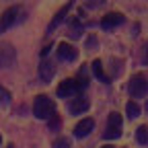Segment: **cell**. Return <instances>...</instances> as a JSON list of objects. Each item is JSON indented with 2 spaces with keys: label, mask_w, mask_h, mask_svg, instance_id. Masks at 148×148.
Masks as SVG:
<instances>
[{
  "label": "cell",
  "mask_w": 148,
  "mask_h": 148,
  "mask_svg": "<svg viewBox=\"0 0 148 148\" xmlns=\"http://www.w3.org/2000/svg\"><path fill=\"white\" fill-rule=\"evenodd\" d=\"M121 136V115L119 113H109L107 117V127L103 132V138L105 140H115Z\"/></svg>",
  "instance_id": "3"
},
{
  "label": "cell",
  "mask_w": 148,
  "mask_h": 148,
  "mask_svg": "<svg viewBox=\"0 0 148 148\" xmlns=\"http://www.w3.org/2000/svg\"><path fill=\"white\" fill-rule=\"evenodd\" d=\"M127 90L130 95H132L134 99H142L148 95V80L144 74H136V76H132V80H130L127 84Z\"/></svg>",
  "instance_id": "2"
},
{
  "label": "cell",
  "mask_w": 148,
  "mask_h": 148,
  "mask_svg": "<svg viewBox=\"0 0 148 148\" xmlns=\"http://www.w3.org/2000/svg\"><path fill=\"white\" fill-rule=\"evenodd\" d=\"M78 90H80V86H78V82L76 80H64L60 86H58V97H62V99H68V97H78Z\"/></svg>",
  "instance_id": "6"
},
{
  "label": "cell",
  "mask_w": 148,
  "mask_h": 148,
  "mask_svg": "<svg viewBox=\"0 0 148 148\" xmlns=\"http://www.w3.org/2000/svg\"><path fill=\"white\" fill-rule=\"evenodd\" d=\"M88 109V99H84V97H76V99H72V103H70V113L72 115H80V113H84V111Z\"/></svg>",
  "instance_id": "10"
},
{
  "label": "cell",
  "mask_w": 148,
  "mask_h": 148,
  "mask_svg": "<svg viewBox=\"0 0 148 148\" xmlns=\"http://www.w3.org/2000/svg\"><path fill=\"white\" fill-rule=\"evenodd\" d=\"M49 127H51V130H58V127H60V117H58V115H53V117H51Z\"/></svg>",
  "instance_id": "20"
},
{
  "label": "cell",
  "mask_w": 148,
  "mask_h": 148,
  "mask_svg": "<svg viewBox=\"0 0 148 148\" xmlns=\"http://www.w3.org/2000/svg\"><path fill=\"white\" fill-rule=\"evenodd\" d=\"M53 148H70V140L62 136V138H58V140L53 142Z\"/></svg>",
  "instance_id": "18"
},
{
  "label": "cell",
  "mask_w": 148,
  "mask_h": 148,
  "mask_svg": "<svg viewBox=\"0 0 148 148\" xmlns=\"http://www.w3.org/2000/svg\"><path fill=\"white\" fill-rule=\"evenodd\" d=\"M101 148H113V146H101Z\"/></svg>",
  "instance_id": "21"
},
{
  "label": "cell",
  "mask_w": 148,
  "mask_h": 148,
  "mask_svg": "<svg viewBox=\"0 0 148 148\" xmlns=\"http://www.w3.org/2000/svg\"><path fill=\"white\" fill-rule=\"evenodd\" d=\"M16 60V49L10 43L0 45V68H10Z\"/></svg>",
  "instance_id": "5"
},
{
  "label": "cell",
  "mask_w": 148,
  "mask_h": 148,
  "mask_svg": "<svg viewBox=\"0 0 148 148\" xmlns=\"http://www.w3.org/2000/svg\"><path fill=\"white\" fill-rule=\"evenodd\" d=\"M0 103H2V105H8L10 103V92L6 88H2V86H0Z\"/></svg>",
  "instance_id": "17"
},
{
  "label": "cell",
  "mask_w": 148,
  "mask_h": 148,
  "mask_svg": "<svg viewBox=\"0 0 148 148\" xmlns=\"http://www.w3.org/2000/svg\"><path fill=\"white\" fill-rule=\"evenodd\" d=\"M8 148H14V146H8Z\"/></svg>",
  "instance_id": "23"
},
{
  "label": "cell",
  "mask_w": 148,
  "mask_h": 148,
  "mask_svg": "<svg viewBox=\"0 0 148 148\" xmlns=\"http://www.w3.org/2000/svg\"><path fill=\"white\" fill-rule=\"evenodd\" d=\"M92 72H95V74H97V76H99L103 82H109V76H105V74H103V64H101L99 60L92 62Z\"/></svg>",
  "instance_id": "16"
},
{
  "label": "cell",
  "mask_w": 148,
  "mask_h": 148,
  "mask_svg": "<svg viewBox=\"0 0 148 148\" xmlns=\"http://www.w3.org/2000/svg\"><path fill=\"white\" fill-rule=\"evenodd\" d=\"M70 8H72V2H68L66 6H62V8L58 10V14L53 16V21H51V23H49V27H47V33H49V31H53L56 27H58V25H60V23L64 21V18H66V14H68V10H70Z\"/></svg>",
  "instance_id": "12"
},
{
  "label": "cell",
  "mask_w": 148,
  "mask_h": 148,
  "mask_svg": "<svg viewBox=\"0 0 148 148\" xmlns=\"http://www.w3.org/2000/svg\"><path fill=\"white\" fill-rule=\"evenodd\" d=\"M58 58H60L62 62H74V60L78 58V51H76V47H72L70 43L62 41V43L58 45Z\"/></svg>",
  "instance_id": "7"
},
{
  "label": "cell",
  "mask_w": 148,
  "mask_h": 148,
  "mask_svg": "<svg viewBox=\"0 0 148 148\" xmlns=\"http://www.w3.org/2000/svg\"><path fill=\"white\" fill-rule=\"evenodd\" d=\"M0 142H2V138H0Z\"/></svg>",
  "instance_id": "24"
},
{
  "label": "cell",
  "mask_w": 148,
  "mask_h": 148,
  "mask_svg": "<svg viewBox=\"0 0 148 148\" xmlns=\"http://www.w3.org/2000/svg\"><path fill=\"white\" fill-rule=\"evenodd\" d=\"M18 14H21V6H10L2 12L0 16V33H4L6 29H10L16 21H18Z\"/></svg>",
  "instance_id": "4"
},
{
  "label": "cell",
  "mask_w": 148,
  "mask_h": 148,
  "mask_svg": "<svg viewBox=\"0 0 148 148\" xmlns=\"http://www.w3.org/2000/svg\"><path fill=\"white\" fill-rule=\"evenodd\" d=\"M125 113H127V117H130V119H134V117H138V115H140V107H138V103H134V101H130V103L125 105Z\"/></svg>",
  "instance_id": "14"
},
{
  "label": "cell",
  "mask_w": 148,
  "mask_h": 148,
  "mask_svg": "<svg viewBox=\"0 0 148 148\" xmlns=\"http://www.w3.org/2000/svg\"><path fill=\"white\" fill-rule=\"evenodd\" d=\"M146 111H148V103H146Z\"/></svg>",
  "instance_id": "22"
},
{
  "label": "cell",
  "mask_w": 148,
  "mask_h": 148,
  "mask_svg": "<svg viewBox=\"0 0 148 148\" xmlns=\"http://www.w3.org/2000/svg\"><path fill=\"white\" fill-rule=\"evenodd\" d=\"M142 64H148V41L142 45Z\"/></svg>",
  "instance_id": "19"
},
{
  "label": "cell",
  "mask_w": 148,
  "mask_h": 148,
  "mask_svg": "<svg viewBox=\"0 0 148 148\" xmlns=\"http://www.w3.org/2000/svg\"><path fill=\"white\" fill-rule=\"evenodd\" d=\"M123 21H125L123 14H119V12H109V14H105V16L101 18V27H103V29H113V27L121 25Z\"/></svg>",
  "instance_id": "8"
},
{
  "label": "cell",
  "mask_w": 148,
  "mask_h": 148,
  "mask_svg": "<svg viewBox=\"0 0 148 148\" xmlns=\"http://www.w3.org/2000/svg\"><path fill=\"white\" fill-rule=\"evenodd\" d=\"M53 72H56V68H53L51 62H41V64H39V78H41L43 82H49V80L53 78Z\"/></svg>",
  "instance_id": "11"
},
{
  "label": "cell",
  "mask_w": 148,
  "mask_h": 148,
  "mask_svg": "<svg viewBox=\"0 0 148 148\" xmlns=\"http://www.w3.org/2000/svg\"><path fill=\"white\" fill-rule=\"evenodd\" d=\"M136 140H138L140 144H148V127H146V125H140V127L136 130Z\"/></svg>",
  "instance_id": "15"
},
{
  "label": "cell",
  "mask_w": 148,
  "mask_h": 148,
  "mask_svg": "<svg viewBox=\"0 0 148 148\" xmlns=\"http://www.w3.org/2000/svg\"><path fill=\"white\" fill-rule=\"evenodd\" d=\"M80 33H82V29H80V21H78V18H72V23H70V37H72V39H78V37H80Z\"/></svg>",
  "instance_id": "13"
},
{
  "label": "cell",
  "mask_w": 148,
  "mask_h": 148,
  "mask_svg": "<svg viewBox=\"0 0 148 148\" xmlns=\"http://www.w3.org/2000/svg\"><path fill=\"white\" fill-rule=\"evenodd\" d=\"M92 127H95V121L92 119H82L80 123H76V127H74V136L76 138H84L92 132Z\"/></svg>",
  "instance_id": "9"
},
{
  "label": "cell",
  "mask_w": 148,
  "mask_h": 148,
  "mask_svg": "<svg viewBox=\"0 0 148 148\" xmlns=\"http://www.w3.org/2000/svg\"><path fill=\"white\" fill-rule=\"evenodd\" d=\"M56 105L53 101L47 97V95H37L35 101H33V113L37 119H51L56 113Z\"/></svg>",
  "instance_id": "1"
}]
</instances>
